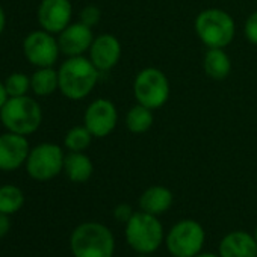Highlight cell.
<instances>
[{
    "instance_id": "obj_1",
    "label": "cell",
    "mask_w": 257,
    "mask_h": 257,
    "mask_svg": "<svg viewBox=\"0 0 257 257\" xmlns=\"http://www.w3.org/2000/svg\"><path fill=\"white\" fill-rule=\"evenodd\" d=\"M59 91L61 94L73 101L86 98L98 82L100 71L91 62L89 58L71 56L64 61L58 70Z\"/></svg>"
},
{
    "instance_id": "obj_2",
    "label": "cell",
    "mask_w": 257,
    "mask_h": 257,
    "mask_svg": "<svg viewBox=\"0 0 257 257\" xmlns=\"http://www.w3.org/2000/svg\"><path fill=\"white\" fill-rule=\"evenodd\" d=\"M0 122L7 132L29 137L38 131L43 122L41 104L29 95L10 97L0 109Z\"/></svg>"
},
{
    "instance_id": "obj_3",
    "label": "cell",
    "mask_w": 257,
    "mask_h": 257,
    "mask_svg": "<svg viewBox=\"0 0 257 257\" xmlns=\"http://www.w3.org/2000/svg\"><path fill=\"white\" fill-rule=\"evenodd\" d=\"M70 248L74 257H113L115 239L104 224L89 221L73 230Z\"/></svg>"
},
{
    "instance_id": "obj_4",
    "label": "cell",
    "mask_w": 257,
    "mask_h": 257,
    "mask_svg": "<svg viewBox=\"0 0 257 257\" xmlns=\"http://www.w3.org/2000/svg\"><path fill=\"white\" fill-rule=\"evenodd\" d=\"M194 29L207 49H225L234 40L236 23L227 11L207 8L195 17Z\"/></svg>"
},
{
    "instance_id": "obj_5",
    "label": "cell",
    "mask_w": 257,
    "mask_h": 257,
    "mask_svg": "<svg viewBox=\"0 0 257 257\" xmlns=\"http://www.w3.org/2000/svg\"><path fill=\"white\" fill-rule=\"evenodd\" d=\"M125 240L137 252L152 254L165 240L162 222L156 215L147 212H135L125 222Z\"/></svg>"
},
{
    "instance_id": "obj_6",
    "label": "cell",
    "mask_w": 257,
    "mask_h": 257,
    "mask_svg": "<svg viewBox=\"0 0 257 257\" xmlns=\"http://www.w3.org/2000/svg\"><path fill=\"white\" fill-rule=\"evenodd\" d=\"M171 94V86L167 74L156 68H143L134 80V95L137 103L150 109H161L167 104Z\"/></svg>"
},
{
    "instance_id": "obj_7",
    "label": "cell",
    "mask_w": 257,
    "mask_h": 257,
    "mask_svg": "<svg viewBox=\"0 0 257 257\" xmlns=\"http://www.w3.org/2000/svg\"><path fill=\"white\" fill-rule=\"evenodd\" d=\"M204 240L206 231L195 219L176 222L165 236V245L173 257H195L201 252Z\"/></svg>"
},
{
    "instance_id": "obj_8",
    "label": "cell",
    "mask_w": 257,
    "mask_h": 257,
    "mask_svg": "<svg viewBox=\"0 0 257 257\" xmlns=\"http://www.w3.org/2000/svg\"><path fill=\"white\" fill-rule=\"evenodd\" d=\"M65 153L53 143H41L31 149L25 164L29 177L37 182H49L64 171Z\"/></svg>"
},
{
    "instance_id": "obj_9",
    "label": "cell",
    "mask_w": 257,
    "mask_h": 257,
    "mask_svg": "<svg viewBox=\"0 0 257 257\" xmlns=\"http://www.w3.org/2000/svg\"><path fill=\"white\" fill-rule=\"evenodd\" d=\"M23 53L28 62L37 68L53 67L61 55L58 38L44 31L38 29L26 35L23 41Z\"/></svg>"
},
{
    "instance_id": "obj_10",
    "label": "cell",
    "mask_w": 257,
    "mask_h": 257,
    "mask_svg": "<svg viewBox=\"0 0 257 257\" xmlns=\"http://www.w3.org/2000/svg\"><path fill=\"white\" fill-rule=\"evenodd\" d=\"M118 110L107 98H95L91 101L83 115V124L94 138H106L116 127Z\"/></svg>"
},
{
    "instance_id": "obj_11",
    "label": "cell",
    "mask_w": 257,
    "mask_h": 257,
    "mask_svg": "<svg viewBox=\"0 0 257 257\" xmlns=\"http://www.w3.org/2000/svg\"><path fill=\"white\" fill-rule=\"evenodd\" d=\"M73 19V5L70 0H41L37 11V20L41 29L58 35Z\"/></svg>"
},
{
    "instance_id": "obj_12",
    "label": "cell",
    "mask_w": 257,
    "mask_h": 257,
    "mask_svg": "<svg viewBox=\"0 0 257 257\" xmlns=\"http://www.w3.org/2000/svg\"><path fill=\"white\" fill-rule=\"evenodd\" d=\"M31 153L28 137L7 132L0 135V171H16L23 167Z\"/></svg>"
},
{
    "instance_id": "obj_13",
    "label": "cell",
    "mask_w": 257,
    "mask_h": 257,
    "mask_svg": "<svg viewBox=\"0 0 257 257\" xmlns=\"http://www.w3.org/2000/svg\"><path fill=\"white\" fill-rule=\"evenodd\" d=\"M94 38L92 28L77 22L70 23L61 34H58V44L61 53L67 58L83 56L86 52H89Z\"/></svg>"
},
{
    "instance_id": "obj_14",
    "label": "cell",
    "mask_w": 257,
    "mask_h": 257,
    "mask_svg": "<svg viewBox=\"0 0 257 257\" xmlns=\"http://www.w3.org/2000/svg\"><path fill=\"white\" fill-rule=\"evenodd\" d=\"M121 53L122 49L119 40L112 34H101L94 38L91 49L88 52V58L101 73L116 67V64L121 59Z\"/></svg>"
},
{
    "instance_id": "obj_15",
    "label": "cell",
    "mask_w": 257,
    "mask_h": 257,
    "mask_svg": "<svg viewBox=\"0 0 257 257\" xmlns=\"http://www.w3.org/2000/svg\"><path fill=\"white\" fill-rule=\"evenodd\" d=\"M221 257H257V240L246 231L227 233L219 242Z\"/></svg>"
},
{
    "instance_id": "obj_16",
    "label": "cell",
    "mask_w": 257,
    "mask_h": 257,
    "mask_svg": "<svg viewBox=\"0 0 257 257\" xmlns=\"http://www.w3.org/2000/svg\"><path fill=\"white\" fill-rule=\"evenodd\" d=\"M173 192L167 188V186H161V185H155L147 188L141 197H140V207L143 212L152 213V215H162L165 213L171 204H173Z\"/></svg>"
},
{
    "instance_id": "obj_17",
    "label": "cell",
    "mask_w": 257,
    "mask_h": 257,
    "mask_svg": "<svg viewBox=\"0 0 257 257\" xmlns=\"http://www.w3.org/2000/svg\"><path fill=\"white\" fill-rule=\"evenodd\" d=\"M64 173L73 183H85L91 179L94 165L85 152H68L64 161Z\"/></svg>"
},
{
    "instance_id": "obj_18",
    "label": "cell",
    "mask_w": 257,
    "mask_h": 257,
    "mask_svg": "<svg viewBox=\"0 0 257 257\" xmlns=\"http://www.w3.org/2000/svg\"><path fill=\"white\" fill-rule=\"evenodd\" d=\"M204 73L213 80H224L231 71V59L224 49H209L203 58Z\"/></svg>"
},
{
    "instance_id": "obj_19",
    "label": "cell",
    "mask_w": 257,
    "mask_h": 257,
    "mask_svg": "<svg viewBox=\"0 0 257 257\" xmlns=\"http://www.w3.org/2000/svg\"><path fill=\"white\" fill-rule=\"evenodd\" d=\"M31 89L38 97L52 95L56 89H59L58 70H55L53 67L37 68L31 76Z\"/></svg>"
},
{
    "instance_id": "obj_20",
    "label": "cell",
    "mask_w": 257,
    "mask_h": 257,
    "mask_svg": "<svg viewBox=\"0 0 257 257\" xmlns=\"http://www.w3.org/2000/svg\"><path fill=\"white\" fill-rule=\"evenodd\" d=\"M153 122H155L153 109H150L144 104H140V103L132 106L125 113L127 131L135 135H143V134L149 132Z\"/></svg>"
},
{
    "instance_id": "obj_21",
    "label": "cell",
    "mask_w": 257,
    "mask_h": 257,
    "mask_svg": "<svg viewBox=\"0 0 257 257\" xmlns=\"http://www.w3.org/2000/svg\"><path fill=\"white\" fill-rule=\"evenodd\" d=\"M25 204V194L16 185L0 186V212L13 215L19 212Z\"/></svg>"
},
{
    "instance_id": "obj_22",
    "label": "cell",
    "mask_w": 257,
    "mask_h": 257,
    "mask_svg": "<svg viewBox=\"0 0 257 257\" xmlns=\"http://www.w3.org/2000/svg\"><path fill=\"white\" fill-rule=\"evenodd\" d=\"M92 134L86 128V125H74L65 134L64 146L68 152H85L92 143Z\"/></svg>"
},
{
    "instance_id": "obj_23",
    "label": "cell",
    "mask_w": 257,
    "mask_h": 257,
    "mask_svg": "<svg viewBox=\"0 0 257 257\" xmlns=\"http://www.w3.org/2000/svg\"><path fill=\"white\" fill-rule=\"evenodd\" d=\"M5 88L8 91L10 97H22V95H28L29 89H31V77L25 73H11L7 79H5Z\"/></svg>"
},
{
    "instance_id": "obj_24",
    "label": "cell",
    "mask_w": 257,
    "mask_h": 257,
    "mask_svg": "<svg viewBox=\"0 0 257 257\" xmlns=\"http://www.w3.org/2000/svg\"><path fill=\"white\" fill-rule=\"evenodd\" d=\"M100 19H101V11L95 5H86L85 8H82V11L79 14V22L89 28L97 26Z\"/></svg>"
},
{
    "instance_id": "obj_25",
    "label": "cell",
    "mask_w": 257,
    "mask_h": 257,
    "mask_svg": "<svg viewBox=\"0 0 257 257\" xmlns=\"http://www.w3.org/2000/svg\"><path fill=\"white\" fill-rule=\"evenodd\" d=\"M243 32H245V38L251 44L257 46V11L251 13L249 17L246 19L245 26H243Z\"/></svg>"
},
{
    "instance_id": "obj_26",
    "label": "cell",
    "mask_w": 257,
    "mask_h": 257,
    "mask_svg": "<svg viewBox=\"0 0 257 257\" xmlns=\"http://www.w3.org/2000/svg\"><path fill=\"white\" fill-rule=\"evenodd\" d=\"M134 209L131 204H127V203H119L115 209H113V216L118 222H127L128 219H131L134 216Z\"/></svg>"
},
{
    "instance_id": "obj_27",
    "label": "cell",
    "mask_w": 257,
    "mask_h": 257,
    "mask_svg": "<svg viewBox=\"0 0 257 257\" xmlns=\"http://www.w3.org/2000/svg\"><path fill=\"white\" fill-rule=\"evenodd\" d=\"M11 228V221H10V215L0 212V239H2Z\"/></svg>"
},
{
    "instance_id": "obj_28",
    "label": "cell",
    "mask_w": 257,
    "mask_h": 257,
    "mask_svg": "<svg viewBox=\"0 0 257 257\" xmlns=\"http://www.w3.org/2000/svg\"><path fill=\"white\" fill-rule=\"evenodd\" d=\"M10 95H8V91L5 88V83L4 82H0V109L4 107V104L8 101Z\"/></svg>"
},
{
    "instance_id": "obj_29",
    "label": "cell",
    "mask_w": 257,
    "mask_h": 257,
    "mask_svg": "<svg viewBox=\"0 0 257 257\" xmlns=\"http://www.w3.org/2000/svg\"><path fill=\"white\" fill-rule=\"evenodd\" d=\"M5 26H7V14H5V10L2 8V5H0V35L4 34Z\"/></svg>"
},
{
    "instance_id": "obj_30",
    "label": "cell",
    "mask_w": 257,
    "mask_h": 257,
    "mask_svg": "<svg viewBox=\"0 0 257 257\" xmlns=\"http://www.w3.org/2000/svg\"><path fill=\"white\" fill-rule=\"evenodd\" d=\"M195 257H221V255H216V254H212V252H200Z\"/></svg>"
},
{
    "instance_id": "obj_31",
    "label": "cell",
    "mask_w": 257,
    "mask_h": 257,
    "mask_svg": "<svg viewBox=\"0 0 257 257\" xmlns=\"http://www.w3.org/2000/svg\"><path fill=\"white\" fill-rule=\"evenodd\" d=\"M138 257H149V254H140Z\"/></svg>"
},
{
    "instance_id": "obj_32",
    "label": "cell",
    "mask_w": 257,
    "mask_h": 257,
    "mask_svg": "<svg viewBox=\"0 0 257 257\" xmlns=\"http://www.w3.org/2000/svg\"><path fill=\"white\" fill-rule=\"evenodd\" d=\"M254 237H255V240H257V227H255V231H254Z\"/></svg>"
}]
</instances>
